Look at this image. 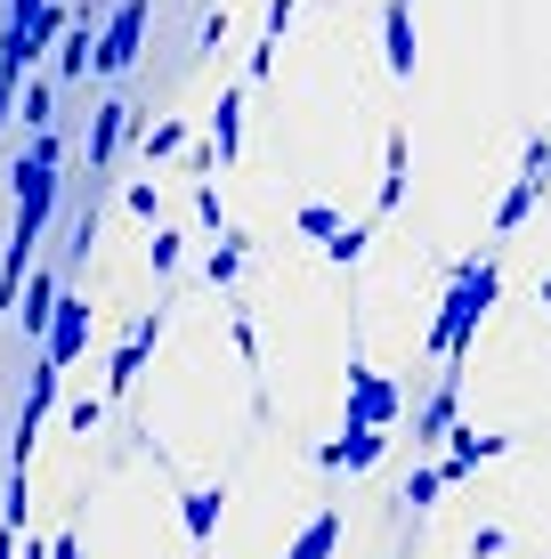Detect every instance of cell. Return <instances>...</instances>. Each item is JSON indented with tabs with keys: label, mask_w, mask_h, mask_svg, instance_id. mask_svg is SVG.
<instances>
[{
	"label": "cell",
	"mask_w": 551,
	"mask_h": 559,
	"mask_svg": "<svg viewBox=\"0 0 551 559\" xmlns=\"http://www.w3.org/2000/svg\"><path fill=\"white\" fill-rule=\"evenodd\" d=\"M0 527H25V471H9V495H0Z\"/></svg>",
	"instance_id": "obj_31"
},
{
	"label": "cell",
	"mask_w": 551,
	"mask_h": 559,
	"mask_svg": "<svg viewBox=\"0 0 551 559\" xmlns=\"http://www.w3.org/2000/svg\"><path fill=\"white\" fill-rule=\"evenodd\" d=\"M243 106H252V82L219 90V106H212V154H219V163H236V154H243Z\"/></svg>",
	"instance_id": "obj_18"
},
{
	"label": "cell",
	"mask_w": 551,
	"mask_h": 559,
	"mask_svg": "<svg viewBox=\"0 0 551 559\" xmlns=\"http://www.w3.org/2000/svg\"><path fill=\"white\" fill-rule=\"evenodd\" d=\"M16 300H25V308H16V317H25V341H41V349H49V324H57V300H65V284H57L49 267H33Z\"/></svg>",
	"instance_id": "obj_15"
},
{
	"label": "cell",
	"mask_w": 551,
	"mask_h": 559,
	"mask_svg": "<svg viewBox=\"0 0 551 559\" xmlns=\"http://www.w3.org/2000/svg\"><path fill=\"white\" fill-rule=\"evenodd\" d=\"M25 154H41V163H65V139H57V130H33Z\"/></svg>",
	"instance_id": "obj_32"
},
{
	"label": "cell",
	"mask_w": 551,
	"mask_h": 559,
	"mask_svg": "<svg viewBox=\"0 0 551 559\" xmlns=\"http://www.w3.org/2000/svg\"><path fill=\"white\" fill-rule=\"evenodd\" d=\"M397 414H406V390L382 373L373 357L349 349V397H340V421H373V430H397Z\"/></svg>",
	"instance_id": "obj_3"
},
{
	"label": "cell",
	"mask_w": 551,
	"mask_h": 559,
	"mask_svg": "<svg viewBox=\"0 0 551 559\" xmlns=\"http://www.w3.org/2000/svg\"><path fill=\"white\" fill-rule=\"evenodd\" d=\"M503 300V267L495 260H463L446 276V300H439V324H430V357L439 365H463L470 357V341H479V324H487V308Z\"/></svg>",
	"instance_id": "obj_1"
},
{
	"label": "cell",
	"mask_w": 551,
	"mask_h": 559,
	"mask_svg": "<svg viewBox=\"0 0 551 559\" xmlns=\"http://www.w3.org/2000/svg\"><path fill=\"white\" fill-rule=\"evenodd\" d=\"M130 130H139V106L130 98H106L89 114V170H113V154L130 146Z\"/></svg>",
	"instance_id": "obj_11"
},
{
	"label": "cell",
	"mask_w": 551,
	"mask_h": 559,
	"mask_svg": "<svg viewBox=\"0 0 551 559\" xmlns=\"http://www.w3.org/2000/svg\"><path fill=\"white\" fill-rule=\"evenodd\" d=\"M57 170H65V163H41V154H16V163H9V195H16L9 236H33V243L49 236V219H57V187H65Z\"/></svg>",
	"instance_id": "obj_2"
},
{
	"label": "cell",
	"mask_w": 551,
	"mask_h": 559,
	"mask_svg": "<svg viewBox=\"0 0 551 559\" xmlns=\"http://www.w3.org/2000/svg\"><path fill=\"white\" fill-rule=\"evenodd\" d=\"M25 130H57V82H25Z\"/></svg>",
	"instance_id": "obj_26"
},
{
	"label": "cell",
	"mask_w": 551,
	"mask_h": 559,
	"mask_svg": "<svg viewBox=\"0 0 551 559\" xmlns=\"http://www.w3.org/2000/svg\"><path fill=\"white\" fill-rule=\"evenodd\" d=\"M57 381H65V365H57V357L33 365V397H25V414H16V430H9V471H25L33 447H41V421L57 406Z\"/></svg>",
	"instance_id": "obj_8"
},
{
	"label": "cell",
	"mask_w": 551,
	"mask_h": 559,
	"mask_svg": "<svg viewBox=\"0 0 551 559\" xmlns=\"http://www.w3.org/2000/svg\"><path fill=\"white\" fill-rule=\"evenodd\" d=\"M382 454H390V430H373V421H340L325 447H316V471H349V478H366Z\"/></svg>",
	"instance_id": "obj_9"
},
{
	"label": "cell",
	"mask_w": 551,
	"mask_h": 559,
	"mask_svg": "<svg viewBox=\"0 0 551 559\" xmlns=\"http://www.w3.org/2000/svg\"><path fill=\"white\" fill-rule=\"evenodd\" d=\"M195 219L212 227V236H227V203H219V187H212V179H195Z\"/></svg>",
	"instance_id": "obj_29"
},
{
	"label": "cell",
	"mask_w": 551,
	"mask_h": 559,
	"mask_svg": "<svg viewBox=\"0 0 551 559\" xmlns=\"http://www.w3.org/2000/svg\"><path fill=\"white\" fill-rule=\"evenodd\" d=\"M89 324H98V317H89V300H57V324H49V349L41 357H57V365H73V357H82L89 349Z\"/></svg>",
	"instance_id": "obj_17"
},
{
	"label": "cell",
	"mask_w": 551,
	"mask_h": 559,
	"mask_svg": "<svg viewBox=\"0 0 551 559\" xmlns=\"http://www.w3.org/2000/svg\"><path fill=\"white\" fill-rule=\"evenodd\" d=\"M292 16H300V0H268V25H260L252 57H243V82H268L276 73V49H284V33H292Z\"/></svg>",
	"instance_id": "obj_16"
},
{
	"label": "cell",
	"mask_w": 551,
	"mask_h": 559,
	"mask_svg": "<svg viewBox=\"0 0 551 559\" xmlns=\"http://www.w3.org/2000/svg\"><path fill=\"white\" fill-rule=\"evenodd\" d=\"M243 260H252V236H243V227H227V236L212 243V252H203V284H212V293H236Z\"/></svg>",
	"instance_id": "obj_19"
},
{
	"label": "cell",
	"mask_w": 551,
	"mask_h": 559,
	"mask_svg": "<svg viewBox=\"0 0 551 559\" xmlns=\"http://www.w3.org/2000/svg\"><path fill=\"white\" fill-rule=\"evenodd\" d=\"M106 406H113V397H106V390H89V397H73V406H65V430H73V438H98V430H106Z\"/></svg>",
	"instance_id": "obj_25"
},
{
	"label": "cell",
	"mask_w": 551,
	"mask_h": 559,
	"mask_svg": "<svg viewBox=\"0 0 551 559\" xmlns=\"http://www.w3.org/2000/svg\"><path fill=\"white\" fill-rule=\"evenodd\" d=\"M511 454V438H495V430H479V421H454V438H446V478H470L479 462H503Z\"/></svg>",
	"instance_id": "obj_12"
},
{
	"label": "cell",
	"mask_w": 551,
	"mask_h": 559,
	"mask_svg": "<svg viewBox=\"0 0 551 559\" xmlns=\"http://www.w3.org/2000/svg\"><path fill=\"white\" fill-rule=\"evenodd\" d=\"M292 227H300V236H309V243H333V236H340V227H349V219H340L333 203H300V211H292Z\"/></svg>",
	"instance_id": "obj_24"
},
{
	"label": "cell",
	"mask_w": 551,
	"mask_h": 559,
	"mask_svg": "<svg viewBox=\"0 0 551 559\" xmlns=\"http://www.w3.org/2000/svg\"><path fill=\"white\" fill-rule=\"evenodd\" d=\"M236 357H243V365H260V333H252V317H236Z\"/></svg>",
	"instance_id": "obj_33"
},
{
	"label": "cell",
	"mask_w": 551,
	"mask_h": 559,
	"mask_svg": "<svg viewBox=\"0 0 551 559\" xmlns=\"http://www.w3.org/2000/svg\"><path fill=\"white\" fill-rule=\"evenodd\" d=\"M454 414H463V365H439V390L414 406V454H439L454 438Z\"/></svg>",
	"instance_id": "obj_7"
},
{
	"label": "cell",
	"mask_w": 551,
	"mask_h": 559,
	"mask_svg": "<svg viewBox=\"0 0 551 559\" xmlns=\"http://www.w3.org/2000/svg\"><path fill=\"white\" fill-rule=\"evenodd\" d=\"M333 551H340V511H316L309 527L284 544V559H333Z\"/></svg>",
	"instance_id": "obj_21"
},
{
	"label": "cell",
	"mask_w": 551,
	"mask_h": 559,
	"mask_svg": "<svg viewBox=\"0 0 551 559\" xmlns=\"http://www.w3.org/2000/svg\"><path fill=\"white\" fill-rule=\"evenodd\" d=\"M382 66H390V82H414V66H422V33H414V0H382Z\"/></svg>",
	"instance_id": "obj_10"
},
{
	"label": "cell",
	"mask_w": 551,
	"mask_h": 559,
	"mask_svg": "<svg viewBox=\"0 0 551 559\" xmlns=\"http://www.w3.org/2000/svg\"><path fill=\"white\" fill-rule=\"evenodd\" d=\"M139 154H146V163H170V154H187V122H179V114L146 122V130H139Z\"/></svg>",
	"instance_id": "obj_22"
},
{
	"label": "cell",
	"mask_w": 551,
	"mask_h": 559,
	"mask_svg": "<svg viewBox=\"0 0 551 559\" xmlns=\"http://www.w3.org/2000/svg\"><path fill=\"white\" fill-rule=\"evenodd\" d=\"M139 57H146V0H113V16L98 33V82L139 73Z\"/></svg>",
	"instance_id": "obj_5"
},
{
	"label": "cell",
	"mask_w": 551,
	"mask_h": 559,
	"mask_svg": "<svg viewBox=\"0 0 551 559\" xmlns=\"http://www.w3.org/2000/svg\"><path fill=\"white\" fill-rule=\"evenodd\" d=\"M163 324H170V308H146V317L130 324V333H122V349H113V365H106V397H113V406H122V397H130V390L146 381V357H155Z\"/></svg>",
	"instance_id": "obj_6"
},
{
	"label": "cell",
	"mask_w": 551,
	"mask_h": 559,
	"mask_svg": "<svg viewBox=\"0 0 551 559\" xmlns=\"http://www.w3.org/2000/svg\"><path fill=\"white\" fill-rule=\"evenodd\" d=\"M366 252H373V219H349V227H340V236L325 243V260H333V267H366Z\"/></svg>",
	"instance_id": "obj_23"
},
{
	"label": "cell",
	"mask_w": 551,
	"mask_h": 559,
	"mask_svg": "<svg viewBox=\"0 0 551 559\" xmlns=\"http://www.w3.org/2000/svg\"><path fill=\"white\" fill-rule=\"evenodd\" d=\"M406 179H414V139L390 122V139H382V195H373V219L406 211Z\"/></svg>",
	"instance_id": "obj_13"
},
{
	"label": "cell",
	"mask_w": 551,
	"mask_h": 559,
	"mask_svg": "<svg viewBox=\"0 0 551 559\" xmlns=\"http://www.w3.org/2000/svg\"><path fill=\"white\" fill-rule=\"evenodd\" d=\"M219 519H227V487H219V478H212V487H187V495H179V527H187V544H195V551H212Z\"/></svg>",
	"instance_id": "obj_14"
},
{
	"label": "cell",
	"mask_w": 551,
	"mask_h": 559,
	"mask_svg": "<svg viewBox=\"0 0 551 559\" xmlns=\"http://www.w3.org/2000/svg\"><path fill=\"white\" fill-rule=\"evenodd\" d=\"M130 219H146V227H163V195H155V179H130Z\"/></svg>",
	"instance_id": "obj_28"
},
{
	"label": "cell",
	"mask_w": 551,
	"mask_h": 559,
	"mask_svg": "<svg viewBox=\"0 0 551 559\" xmlns=\"http://www.w3.org/2000/svg\"><path fill=\"white\" fill-rule=\"evenodd\" d=\"M446 487H454V478H446V462H439V454H430V462H414V471H406V487H397V511H414V519H422Z\"/></svg>",
	"instance_id": "obj_20"
},
{
	"label": "cell",
	"mask_w": 551,
	"mask_h": 559,
	"mask_svg": "<svg viewBox=\"0 0 551 559\" xmlns=\"http://www.w3.org/2000/svg\"><path fill=\"white\" fill-rule=\"evenodd\" d=\"M0 559H16V527H0Z\"/></svg>",
	"instance_id": "obj_35"
},
{
	"label": "cell",
	"mask_w": 551,
	"mask_h": 559,
	"mask_svg": "<svg viewBox=\"0 0 551 559\" xmlns=\"http://www.w3.org/2000/svg\"><path fill=\"white\" fill-rule=\"evenodd\" d=\"M49 559H82V535H57V544H49Z\"/></svg>",
	"instance_id": "obj_34"
},
{
	"label": "cell",
	"mask_w": 551,
	"mask_h": 559,
	"mask_svg": "<svg viewBox=\"0 0 551 559\" xmlns=\"http://www.w3.org/2000/svg\"><path fill=\"white\" fill-rule=\"evenodd\" d=\"M463 551H470V559H503V551H511V535H503V527H470V544H463Z\"/></svg>",
	"instance_id": "obj_30"
},
{
	"label": "cell",
	"mask_w": 551,
	"mask_h": 559,
	"mask_svg": "<svg viewBox=\"0 0 551 559\" xmlns=\"http://www.w3.org/2000/svg\"><path fill=\"white\" fill-rule=\"evenodd\" d=\"M146 260H155V276H179V260H187V236H179V227H155Z\"/></svg>",
	"instance_id": "obj_27"
},
{
	"label": "cell",
	"mask_w": 551,
	"mask_h": 559,
	"mask_svg": "<svg viewBox=\"0 0 551 559\" xmlns=\"http://www.w3.org/2000/svg\"><path fill=\"white\" fill-rule=\"evenodd\" d=\"M551 195V139H527L519 154V179H511V195L495 203V236H519L527 219H536V203Z\"/></svg>",
	"instance_id": "obj_4"
}]
</instances>
